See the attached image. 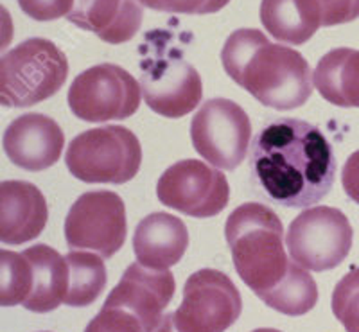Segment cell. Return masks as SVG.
Masks as SVG:
<instances>
[{
  "label": "cell",
  "mask_w": 359,
  "mask_h": 332,
  "mask_svg": "<svg viewBox=\"0 0 359 332\" xmlns=\"http://www.w3.org/2000/svg\"><path fill=\"white\" fill-rule=\"evenodd\" d=\"M338 162L320 127L302 119H275L250 149L253 189L266 201L291 209L316 205L331 193Z\"/></svg>",
  "instance_id": "obj_1"
},
{
  "label": "cell",
  "mask_w": 359,
  "mask_h": 332,
  "mask_svg": "<svg viewBox=\"0 0 359 332\" xmlns=\"http://www.w3.org/2000/svg\"><path fill=\"white\" fill-rule=\"evenodd\" d=\"M221 63L232 81L273 110H297L313 94L314 78L298 50L269 41L259 29H237L226 38Z\"/></svg>",
  "instance_id": "obj_2"
},
{
  "label": "cell",
  "mask_w": 359,
  "mask_h": 332,
  "mask_svg": "<svg viewBox=\"0 0 359 332\" xmlns=\"http://www.w3.org/2000/svg\"><path fill=\"white\" fill-rule=\"evenodd\" d=\"M224 237L237 275L259 298L286 279L291 263L284 248V226L269 207L261 203L237 207L226 219Z\"/></svg>",
  "instance_id": "obj_3"
},
{
  "label": "cell",
  "mask_w": 359,
  "mask_h": 332,
  "mask_svg": "<svg viewBox=\"0 0 359 332\" xmlns=\"http://www.w3.org/2000/svg\"><path fill=\"white\" fill-rule=\"evenodd\" d=\"M140 62L144 101L155 113L180 119L196 110L203 97V81L198 70L171 43V34L151 31L147 34Z\"/></svg>",
  "instance_id": "obj_4"
},
{
  "label": "cell",
  "mask_w": 359,
  "mask_h": 332,
  "mask_svg": "<svg viewBox=\"0 0 359 332\" xmlns=\"http://www.w3.org/2000/svg\"><path fill=\"white\" fill-rule=\"evenodd\" d=\"M69 60L56 43L29 38L0 60V103L4 108H29L62 90Z\"/></svg>",
  "instance_id": "obj_5"
},
{
  "label": "cell",
  "mask_w": 359,
  "mask_h": 332,
  "mask_svg": "<svg viewBox=\"0 0 359 332\" xmlns=\"http://www.w3.org/2000/svg\"><path fill=\"white\" fill-rule=\"evenodd\" d=\"M65 164L79 181L121 185L137 177L142 164V148L128 127H92L72 139Z\"/></svg>",
  "instance_id": "obj_6"
},
{
  "label": "cell",
  "mask_w": 359,
  "mask_h": 332,
  "mask_svg": "<svg viewBox=\"0 0 359 332\" xmlns=\"http://www.w3.org/2000/svg\"><path fill=\"white\" fill-rule=\"evenodd\" d=\"M241 311V293L232 279L203 268L189 277L180 307L163 314L153 332H224L239 320Z\"/></svg>",
  "instance_id": "obj_7"
},
{
  "label": "cell",
  "mask_w": 359,
  "mask_h": 332,
  "mask_svg": "<svg viewBox=\"0 0 359 332\" xmlns=\"http://www.w3.org/2000/svg\"><path fill=\"white\" fill-rule=\"evenodd\" d=\"M354 230L345 214L334 207L304 210L287 228V251L294 264L311 271L334 270L347 258Z\"/></svg>",
  "instance_id": "obj_8"
},
{
  "label": "cell",
  "mask_w": 359,
  "mask_h": 332,
  "mask_svg": "<svg viewBox=\"0 0 359 332\" xmlns=\"http://www.w3.org/2000/svg\"><path fill=\"white\" fill-rule=\"evenodd\" d=\"M142 92L137 79L114 63L90 67L74 79L69 90V106L86 123L124 120L137 113Z\"/></svg>",
  "instance_id": "obj_9"
},
{
  "label": "cell",
  "mask_w": 359,
  "mask_h": 332,
  "mask_svg": "<svg viewBox=\"0 0 359 332\" xmlns=\"http://www.w3.org/2000/svg\"><path fill=\"white\" fill-rule=\"evenodd\" d=\"M192 146L214 167L233 171L245 160L252 140V123L230 99H208L191 123Z\"/></svg>",
  "instance_id": "obj_10"
},
{
  "label": "cell",
  "mask_w": 359,
  "mask_h": 332,
  "mask_svg": "<svg viewBox=\"0 0 359 332\" xmlns=\"http://www.w3.org/2000/svg\"><path fill=\"white\" fill-rule=\"evenodd\" d=\"M126 207L111 191H90L74 201L65 218L70 250L94 251L111 258L126 241Z\"/></svg>",
  "instance_id": "obj_11"
},
{
  "label": "cell",
  "mask_w": 359,
  "mask_h": 332,
  "mask_svg": "<svg viewBox=\"0 0 359 332\" xmlns=\"http://www.w3.org/2000/svg\"><path fill=\"white\" fill-rule=\"evenodd\" d=\"M156 196L162 205L191 218H212L229 205L230 185L219 169L189 158L162 172Z\"/></svg>",
  "instance_id": "obj_12"
},
{
  "label": "cell",
  "mask_w": 359,
  "mask_h": 332,
  "mask_svg": "<svg viewBox=\"0 0 359 332\" xmlns=\"http://www.w3.org/2000/svg\"><path fill=\"white\" fill-rule=\"evenodd\" d=\"M175 291L176 282L171 271L133 263L126 268L102 305L124 309L144 325L146 332H153L171 304Z\"/></svg>",
  "instance_id": "obj_13"
},
{
  "label": "cell",
  "mask_w": 359,
  "mask_h": 332,
  "mask_svg": "<svg viewBox=\"0 0 359 332\" xmlns=\"http://www.w3.org/2000/svg\"><path fill=\"white\" fill-rule=\"evenodd\" d=\"M65 133L60 124L43 113H25L4 132L2 148L9 160L25 171H43L60 160Z\"/></svg>",
  "instance_id": "obj_14"
},
{
  "label": "cell",
  "mask_w": 359,
  "mask_h": 332,
  "mask_svg": "<svg viewBox=\"0 0 359 332\" xmlns=\"http://www.w3.org/2000/svg\"><path fill=\"white\" fill-rule=\"evenodd\" d=\"M49 219L47 201L36 185L8 180L0 185V241L24 244L45 230Z\"/></svg>",
  "instance_id": "obj_15"
},
{
  "label": "cell",
  "mask_w": 359,
  "mask_h": 332,
  "mask_svg": "<svg viewBox=\"0 0 359 332\" xmlns=\"http://www.w3.org/2000/svg\"><path fill=\"white\" fill-rule=\"evenodd\" d=\"M144 11L139 0H74L67 15L70 24L118 46L139 33Z\"/></svg>",
  "instance_id": "obj_16"
},
{
  "label": "cell",
  "mask_w": 359,
  "mask_h": 332,
  "mask_svg": "<svg viewBox=\"0 0 359 332\" xmlns=\"http://www.w3.org/2000/svg\"><path fill=\"white\" fill-rule=\"evenodd\" d=\"M187 248V226L172 214L153 212L135 228L133 251L144 266L168 270L182 261Z\"/></svg>",
  "instance_id": "obj_17"
},
{
  "label": "cell",
  "mask_w": 359,
  "mask_h": 332,
  "mask_svg": "<svg viewBox=\"0 0 359 332\" xmlns=\"http://www.w3.org/2000/svg\"><path fill=\"white\" fill-rule=\"evenodd\" d=\"M33 266V291L24 307L31 312H50L65 302L69 291V266L65 257L47 244L24 250Z\"/></svg>",
  "instance_id": "obj_18"
},
{
  "label": "cell",
  "mask_w": 359,
  "mask_h": 332,
  "mask_svg": "<svg viewBox=\"0 0 359 332\" xmlns=\"http://www.w3.org/2000/svg\"><path fill=\"white\" fill-rule=\"evenodd\" d=\"M314 85L327 103L339 108H359V50L338 47L320 57Z\"/></svg>",
  "instance_id": "obj_19"
},
{
  "label": "cell",
  "mask_w": 359,
  "mask_h": 332,
  "mask_svg": "<svg viewBox=\"0 0 359 332\" xmlns=\"http://www.w3.org/2000/svg\"><path fill=\"white\" fill-rule=\"evenodd\" d=\"M261 22L271 36L291 46H302L322 27L311 0H262Z\"/></svg>",
  "instance_id": "obj_20"
},
{
  "label": "cell",
  "mask_w": 359,
  "mask_h": 332,
  "mask_svg": "<svg viewBox=\"0 0 359 332\" xmlns=\"http://www.w3.org/2000/svg\"><path fill=\"white\" fill-rule=\"evenodd\" d=\"M69 266V291L63 304L70 307H86L101 296L108 282V273L101 255L70 250L65 255Z\"/></svg>",
  "instance_id": "obj_21"
},
{
  "label": "cell",
  "mask_w": 359,
  "mask_h": 332,
  "mask_svg": "<svg viewBox=\"0 0 359 332\" xmlns=\"http://www.w3.org/2000/svg\"><path fill=\"white\" fill-rule=\"evenodd\" d=\"M261 300L268 307L282 314L302 316L318 302V287L302 266L291 264L286 279Z\"/></svg>",
  "instance_id": "obj_22"
},
{
  "label": "cell",
  "mask_w": 359,
  "mask_h": 332,
  "mask_svg": "<svg viewBox=\"0 0 359 332\" xmlns=\"http://www.w3.org/2000/svg\"><path fill=\"white\" fill-rule=\"evenodd\" d=\"M0 304L4 307L27 302L33 291V266L24 251H0Z\"/></svg>",
  "instance_id": "obj_23"
},
{
  "label": "cell",
  "mask_w": 359,
  "mask_h": 332,
  "mask_svg": "<svg viewBox=\"0 0 359 332\" xmlns=\"http://www.w3.org/2000/svg\"><path fill=\"white\" fill-rule=\"evenodd\" d=\"M332 312L347 332H359V266H354L336 284Z\"/></svg>",
  "instance_id": "obj_24"
},
{
  "label": "cell",
  "mask_w": 359,
  "mask_h": 332,
  "mask_svg": "<svg viewBox=\"0 0 359 332\" xmlns=\"http://www.w3.org/2000/svg\"><path fill=\"white\" fill-rule=\"evenodd\" d=\"M85 332H146V328L124 309L102 305L101 312L86 325Z\"/></svg>",
  "instance_id": "obj_25"
},
{
  "label": "cell",
  "mask_w": 359,
  "mask_h": 332,
  "mask_svg": "<svg viewBox=\"0 0 359 332\" xmlns=\"http://www.w3.org/2000/svg\"><path fill=\"white\" fill-rule=\"evenodd\" d=\"M322 27L351 24L359 18V0H311Z\"/></svg>",
  "instance_id": "obj_26"
},
{
  "label": "cell",
  "mask_w": 359,
  "mask_h": 332,
  "mask_svg": "<svg viewBox=\"0 0 359 332\" xmlns=\"http://www.w3.org/2000/svg\"><path fill=\"white\" fill-rule=\"evenodd\" d=\"M147 9L175 15H212L221 11L230 0H139Z\"/></svg>",
  "instance_id": "obj_27"
},
{
  "label": "cell",
  "mask_w": 359,
  "mask_h": 332,
  "mask_svg": "<svg viewBox=\"0 0 359 332\" xmlns=\"http://www.w3.org/2000/svg\"><path fill=\"white\" fill-rule=\"evenodd\" d=\"M18 6L33 20L53 22L72 11L74 0H18Z\"/></svg>",
  "instance_id": "obj_28"
},
{
  "label": "cell",
  "mask_w": 359,
  "mask_h": 332,
  "mask_svg": "<svg viewBox=\"0 0 359 332\" xmlns=\"http://www.w3.org/2000/svg\"><path fill=\"white\" fill-rule=\"evenodd\" d=\"M341 184L348 200L359 205V149L352 153L343 165Z\"/></svg>",
  "instance_id": "obj_29"
},
{
  "label": "cell",
  "mask_w": 359,
  "mask_h": 332,
  "mask_svg": "<svg viewBox=\"0 0 359 332\" xmlns=\"http://www.w3.org/2000/svg\"><path fill=\"white\" fill-rule=\"evenodd\" d=\"M252 332H282V331H277V328H255V331Z\"/></svg>",
  "instance_id": "obj_30"
}]
</instances>
